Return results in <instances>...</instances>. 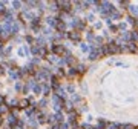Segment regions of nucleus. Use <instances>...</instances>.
Segmentation results:
<instances>
[{
	"label": "nucleus",
	"mask_w": 138,
	"mask_h": 129,
	"mask_svg": "<svg viewBox=\"0 0 138 129\" xmlns=\"http://www.w3.org/2000/svg\"><path fill=\"white\" fill-rule=\"evenodd\" d=\"M117 51H118V48L115 46V43H110L109 48H107V52H117Z\"/></svg>",
	"instance_id": "obj_1"
},
{
	"label": "nucleus",
	"mask_w": 138,
	"mask_h": 129,
	"mask_svg": "<svg viewBox=\"0 0 138 129\" xmlns=\"http://www.w3.org/2000/svg\"><path fill=\"white\" fill-rule=\"evenodd\" d=\"M54 51L57 52V54H61V52H63V48H61V46H55V48H54Z\"/></svg>",
	"instance_id": "obj_2"
}]
</instances>
